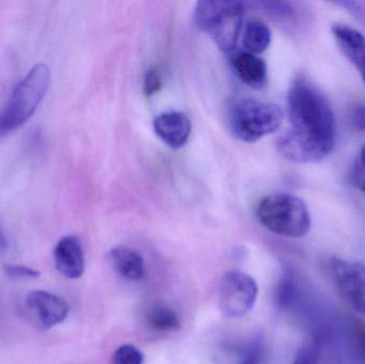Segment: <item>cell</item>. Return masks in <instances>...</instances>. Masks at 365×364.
<instances>
[{
  "mask_svg": "<svg viewBox=\"0 0 365 364\" xmlns=\"http://www.w3.org/2000/svg\"><path fill=\"white\" fill-rule=\"evenodd\" d=\"M291 128L279 136L277 149L289 162H321L336 142V118L321 90L304 78H297L287 94Z\"/></svg>",
  "mask_w": 365,
  "mask_h": 364,
  "instance_id": "1",
  "label": "cell"
},
{
  "mask_svg": "<svg viewBox=\"0 0 365 364\" xmlns=\"http://www.w3.org/2000/svg\"><path fill=\"white\" fill-rule=\"evenodd\" d=\"M49 81L48 66L38 63L15 85L0 113V138L21 128L31 118L48 90Z\"/></svg>",
  "mask_w": 365,
  "mask_h": 364,
  "instance_id": "2",
  "label": "cell"
},
{
  "mask_svg": "<svg viewBox=\"0 0 365 364\" xmlns=\"http://www.w3.org/2000/svg\"><path fill=\"white\" fill-rule=\"evenodd\" d=\"M244 4L233 0H203L197 2L193 10V21L202 31L206 32L217 46L231 53L242 29Z\"/></svg>",
  "mask_w": 365,
  "mask_h": 364,
  "instance_id": "3",
  "label": "cell"
},
{
  "mask_svg": "<svg viewBox=\"0 0 365 364\" xmlns=\"http://www.w3.org/2000/svg\"><path fill=\"white\" fill-rule=\"evenodd\" d=\"M257 216L268 230L291 239L304 236L312 226L306 203L292 194L266 197L257 207Z\"/></svg>",
  "mask_w": 365,
  "mask_h": 364,
  "instance_id": "4",
  "label": "cell"
},
{
  "mask_svg": "<svg viewBox=\"0 0 365 364\" xmlns=\"http://www.w3.org/2000/svg\"><path fill=\"white\" fill-rule=\"evenodd\" d=\"M283 118L284 113L278 105L248 98L234 105L230 113V126L236 138L251 143L277 132Z\"/></svg>",
  "mask_w": 365,
  "mask_h": 364,
  "instance_id": "5",
  "label": "cell"
},
{
  "mask_svg": "<svg viewBox=\"0 0 365 364\" xmlns=\"http://www.w3.org/2000/svg\"><path fill=\"white\" fill-rule=\"evenodd\" d=\"M257 282L240 271H230L221 280L219 288V307L227 318L246 316L255 307L257 298Z\"/></svg>",
  "mask_w": 365,
  "mask_h": 364,
  "instance_id": "6",
  "label": "cell"
},
{
  "mask_svg": "<svg viewBox=\"0 0 365 364\" xmlns=\"http://www.w3.org/2000/svg\"><path fill=\"white\" fill-rule=\"evenodd\" d=\"M327 271L347 305L365 318V264L331 258Z\"/></svg>",
  "mask_w": 365,
  "mask_h": 364,
  "instance_id": "7",
  "label": "cell"
},
{
  "mask_svg": "<svg viewBox=\"0 0 365 364\" xmlns=\"http://www.w3.org/2000/svg\"><path fill=\"white\" fill-rule=\"evenodd\" d=\"M30 318L42 331H49L63 323L70 313L68 303L62 297L47 291H31L25 299Z\"/></svg>",
  "mask_w": 365,
  "mask_h": 364,
  "instance_id": "8",
  "label": "cell"
},
{
  "mask_svg": "<svg viewBox=\"0 0 365 364\" xmlns=\"http://www.w3.org/2000/svg\"><path fill=\"white\" fill-rule=\"evenodd\" d=\"M56 269L68 279H78L85 273L86 262L83 245L74 235L62 237L53 249Z\"/></svg>",
  "mask_w": 365,
  "mask_h": 364,
  "instance_id": "9",
  "label": "cell"
},
{
  "mask_svg": "<svg viewBox=\"0 0 365 364\" xmlns=\"http://www.w3.org/2000/svg\"><path fill=\"white\" fill-rule=\"evenodd\" d=\"M156 135L173 149L184 147L190 136V120L185 113L171 111L155 118L153 122Z\"/></svg>",
  "mask_w": 365,
  "mask_h": 364,
  "instance_id": "10",
  "label": "cell"
},
{
  "mask_svg": "<svg viewBox=\"0 0 365 364\" xmlns=\"http://www.w3.org/2000/svg\"><path fill=\"white\" fill-rule=\"evenodd\" d=\"M334 38L345 57L361 75L365 83V38L361 32L347 25L332 26Z\"/></svg>",
  "mask_w": 365,
  "mask_h": 364,
  "instance_id": "11",
  "label": "cell"
},
{
  "mask_svg": "<svg viewBox=\"0 0 365 364\" xmlns=\"http://www.w3.org/2000/svg\"><path fill=\"white\" fill-rule=\"evenodd\" d=\"M234 70L242 83L253 89H261L267 83V66L253 53L242 51L233 57Z\"/></svg>",
  "mask_w": 365,
  "mask_h": 364,
  "instance_id": "12",
  "label": "cell"
},
{
  "mask_svg": "<svg viewBox=\"0 0 365 364\" xmlns=\"http://www.w3.org/2000/svg\"><path fill=\"white\" fill-rule=\"evenodd\" d=\"M107 258L115 273L119 274L124 279L138 281L145 277V260L135 250L126 247H115L109 251Z\"/></svg>",
  "mask_w": 365,
  "mask_h": 364,
  "instance_id": "13",
  "label": "cell"
},
{
  "mask_svg": "<svg viewBox=\"0 0 365 364\" xmlns=\"http://www.w3.org/2000/svg\"><path fill=\"white\" fill-rule=\"evenodd\" d=\"M272 42V31L269 27L259 19L249 21L242 32V44L246 48L247 53H263L269 46Z\"/></svg>",
  "mask_w": 365,
  "mask_h": 364,
  "instance_id": "14",
  "label": "cell"
},
{
  "mask_svg": "<svg viewBox=\"0 0 365 364\" xmlns=\"http://www.w3.org/2000/svg\"><path fill=\"white\" fill-rule=\"evenodd\" d=\"M148 324L158 333H173L181 327L179 316L173 310L166 307H156L148 316Z\"/></svg>",
  "mask_w": 365,
  "mask_h": 364,
  "instance_id": "15",
  "label": "cell"
},
{
  "mask_svg": "<svg viewBox=\"0 0 365 364\" xmlns=\"http://www.w3.org/2000/svg\"><path fill=\"white\" fill-rule=\"evenodd\" d=\"M296 292L297 290H296V282L293 273L291 271H287L277 288V303L282 309H287L295 301Z\"/></svg>",
  "mask_w": 365,
  "mask_h": 364,
  "instance_id": "16",
  "label": "cell"
},
{
  "mask_svg": "<svg viewBox=\"0 0 365 364\" xmlns=\"http://www.w3.org/2000/svg\"><path fill=\"white\" fill-rule=\"evenodd\" d=\"M143 356L138 348L130 344L120 346L113 356V364H143Z\"/></svg>",
  "mask_w": 365,
  "mask_h": 364,
  "instance_id": "17",
  "label": "cell"
},
{
  "mask_svg": "<svg viewBox=\"0 0 365 364\" xmlns=\"http://www.w3.org/2000/svg\"><path fill=\"white\" fill-rule=\"evenodd\" d=\"M4 273L9 279L12 280H32L40 277V271L26 265L6 264L4 266Z\"/></svg>",
  "mask_w": 365,
  "mask_h": 364,
  "instance_id": "18",
  "label": "cell"
},
{
  "mask_svg": "<svg viewBox=\"0 0 365 364\" xmlns=\"http://www.w3.org/2000/svg\"><path fill=\"white\" fill-rule=\"evenodd\" d=\"M319 342H311L302 346L296 355L293 364H319Z\"/></svg>",
  "mask_w": 365,
  "mask_h": 364,
  "instance_id": "19",
  "label": "cell"
},
{
  "mask_svg": "<svg viewBox=\"0 0 365 364\" xmlns=\"http://www.w3.org/2000/svg\"><path fill=\"white\" fill-rule=\"evenodd\" d=\"M353 180L355 185L365 194V145L360 151L354 166Z\"/></svg>",
  "mask_w": 365,
  "mask_h": 364,
  "instance_id": "20",
  "label": "cell"
},
{
  "mask_svg": "<svg viewBox=\"0 0 365 364\" xmlns=\"http://www.w3.org/2000/svg\"><path fill=\"white\" fill-rule=\"evenodd\" d=\"M162 87V78L160 73L155 68H151L145 73V80H143V91L145 95L151 96L158 92Z\"/></svg>",
  "mask_w": 365,
  "mask_h": 364,
  "instance_id": "21",
  "label": "cell"
},
{
  "mask_svg": "<svg viewBox=\"0 0 365 364\" xmlns=\"http://www.w3.org/2000/svg\"><path fill=\"white\" fill-rule=\"evenodd\" d=\"M351 123L358 132L365 130V104H356L351 110Z\"/></svg>",
  "mask_w": 365,
  "mask_h": 364,
  "instance_id": "22",
  "label": "cell"
},
{
  "mask_svg": "<svg viewBox=\"0 0 365 364\" xmlns=\"http://www.w3.org/2000/svg\"><path fill=\"white\" fill-rule=\"evenodd\" d=\"M240 364H259V355L257 352L247 355Z\"/></svg>",
  "mask_w": 365,
  "mask_h": 364,
  "instance_id": "23",
  "label": "cell"
},
{
  "mask_svg": "<svg viewBox=\"0 0 365 364\" xmlns=\"http://www.w3.org/2000/svg\"><path fill=\"white\" fill-rule=\"evenodd\" d=\"M357 329H359V337L361 338L362 348H364L365 355V331L364 328H360V327H358Z\"/></svg>",
  "mask_w": 365,
  "mask_h": 364,
  "instance_id": "24",
  "label": "cell"
},
{
  "mask_svg": "<svg viewBox=\"0 0 365 364\" xmlns=\"http://www.w3.org/2000/svg\"><path fill=\"white\" fill-rule=\"evenodd\" d=\"M4 235L1 234V232H0V249H1L2 247H4Z\"/></svg>",
  "mask_w": 365,
  "mask_h": 364,
  "instance_id": "25",
  "label": "cell"
}]
</instances>
